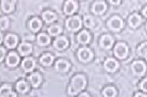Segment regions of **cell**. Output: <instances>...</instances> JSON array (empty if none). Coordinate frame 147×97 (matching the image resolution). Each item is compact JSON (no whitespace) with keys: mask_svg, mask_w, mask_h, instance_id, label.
I'll use <instances>...</instances> for the list:
<instances>
[{"mask_svg":"<svg viewBox=\"0 0 147 97\" xmlns=\"http://www.w3.org/2000/svg\"><path fill=\"white\" fill-rule=\"evenodd\" d=\"M85 81L84 77L82 75H77L74 77L73 81H72V88H74L76 91L80 90L84 88L85 87Z\"/></svg>","mask_w":147,"mask_h":97,"instance_id":"6da1fadb","label":"cell"},{"mask_svg":"<svg viewBox=\"0 0 147 97\" xmlns=\"http://www.w3.org/2000/svg\"><path fill=\"white\" fill-rule=\"evenodd\" d=\"M80 20L77 16L72 17V18H69L68 21H67V27L70 30H73V31L78 30L80 28Z\"/></svg>","mask_w":147,"mask_h":97,"instance_id":"7a4b0ae2","label":"cell"},{"mask_svg":"<svg viewBox=\"0 0 147 97\" xmlns=\"http://www.w3.org/2000/svg\"><path fill=\"white\" fill-rule=\"evenodd\" d=\"M115 54L120 58H124L127 54V48L123 43H119L115 48Z\"/></svg>","mask_w":147,"mask_h":97,"instance_id":"3957f363","label":"cell"},{"mask_svg":"<svg viewBox=\"0 0 147 97\" xmlns=\"http://www.w3.org/2000/svg\"><path fill=\"white\" fill-rule=\"evenodd\" d=\"M132 69H133L134 72H136V74H141L145 72V65L143 61H136L134 62L133 65H132Z\"/></svg>","mask_w":147,"mask_h":97,"instance_id":"277c9868","label":"cell"},{"mask_svg":"<svg viewBox=\"0 0 147 97\" xmlns=\"http://www.w3.org/2000/svg\"><path fill=\"white\" fill-rule=\"evenodd\" d=\"M14 2L15 0H2V8L4 11L9 13L10 10H13Z\"/></svg>","mask_w":147,"mask_h":97,"instance_id":"5b68a950","label":"cell"},{"mask_svg":"<svg viewBox=\"0 0 147 97\" xmlns=\"http://www.w3.org/2000/svg\"><path fill=\"white\" fill-rule=\"evenodd\" d=\"M91 54L88 49L87 48H82L79 51V57L80 58V59L82 61H88L90 59Z\"/></svg>","mask_w":147,"mask_h":97,"instance_id":"8992f818","label":"cell"},{"mask_svg":"<svg viewBox=\"0 0 147 97\" xmlns=\"http://www.w3.org/2000/svg\"><path fill=\"white\" fill-rule=\"evenodd\" d=\"M18 61H19L18 56L13 53H10L8 56V57H7V64H8L9 66H16L18 63Z\"/></svg>","mask_w":147,"mask_h":97,"instance_id":"52a82bcc","label":"cell"},{"mask_svg":"<svg viewBox=\"0 0 147 97\" xmlns=\"http://www.w3.org/2000/svg\"><path fill=\"white\" fill-rule=\"evenodd\" d=\"M117 66V62L113 59H108L105 62V68L107 69V71H110V72L115 71Z\"/></svg>","mask_w":147,"mask_h":97,"instance_id":"ba28073f","label":"cell"},{"mask_svg":"<svg viewBox=\"0 0 147 97\" xmlns=\"http://www.w3.org/2000/svg\"><path fill=\"white\" fill-rule=\"evenodd\" d=\"M122 27L121 21L118 18H114L110 21V27L113 30H119Z\"/></svg>","mask_w":147,"mask_h":97,"instance_id":"9c48e42d","label":"cell"},{"mask_svg":"<svg viewBox=\"0 0 147 97\" xmlns=\"http://www.w3.org/2000/svg\"><path fill=\"white\" fill-rule=\"evenodd\" d=\"M140 21H141V18L137 14H134L132 16L129 18V23L132 26V27L136 28L138 26H139V24L140 23Z\"/></svg>","mask_w":147,"mask_h":97,"instance_id":"30bf717a","label":"cell"},{"mask_svg":"<svg viewBox=\"0 0 147 97\" xmlns=\"http://www.w3.org/2000/svg\"><path fill=\"white\" fill-rule=\"evenodd\" d=\"M76 5L75 3L73 2V1H68L65 4V12L66 13V14H71L72 13H74V11L76 10Z\"/></svg>","mask_w":147,"mask_h":97,"instance_id":"8fae6325","label":"cell"},{"mask_svg":"<svg viewBox=\"0 0 147 97\" xmlns=\"http://www.w3.org/2000/svg\"><path fill=\"white\" fill-rule=\"evenodd\" d=\"M17 43V38L16 37L13 35H9L7 36V39H6V41H5V43L7 44V46L9 48H14L16 46Z\"/></svg>","mask_w":147,"mask_h":97,"instance_id":"7c38bea8","label":"cell"},{"mask_svg":"<svg viewBox=\"0 0 147 97\" xmlns=\"http://www.w3.org/2000/svg\"><path fill=\"white\" fill-rule=\"evenodd\" d=\"M29 80H30L31 83L33 86H38L40 82V77L38 73H34L30 76Z\"/></svg>","mask_w":147,"mask_h":97,"instance_id":"4fadbf2b","label":"cell"},{"mask_svg":"<svg viewBox=\"0 0 147 97\" xmlns=\"http://www.w3.org/2000/svg\"><path fill=\"white\" fill-rule=\"evenodd\" d=\"M23 67L26 71L32 70L34 67V61L31 58H27L23 62Z\"/></svg>","mask_w":147,"mask_h":97,"instance_id":"5bb4252c","label":"cell"},{"mask_svg":"<svg viewBox=\"0 0 147 97\" xmlns=\"http://www.w3.org/2000/svg\"><path fill=\"white\" fill-rule=\"evenodd\" d=\"M106 6L102 2H99V3H97L94 5V10L96 13L97 14H101L102 13H104V11L105 10Z\"/></svg>","mask_w":147,"mask_h":97,"instance_id":"9a60e30c","label":"cell"},{"mask_svg":"<svg viewBox=\"0 0 147 97\" xmlns=\"http://www.w3.org/2000/svg\"><path fill=\"white\" fill-rule=\"evenodd\" d=\"M79 41L81 43H87L89 41L90 37H89V34L87 31H82L79 35Z\"/></svg>","mask_w":147,"mask_h":97,"instance_id":"2e32d148","label":"cell"},{"mask_svg":"<svg viewBox=\"0 0 147 97\" xmlns=\"http://www.w3.org/2000/svg\"><path fill=\"white\" fill-rule=\"evenodd\" d=\"M13 93L11 92L10 88L9 86H3L1 89V96H15V95H13Z\"/></svg>","mask_w":147,"mask_h":97,"instance_id":"e0dca14e","label":"cell"},{"mask_svg":"<svg viewBox=\"0 0 147 97\" xmlns=\"http://www.w3.org/2000/svg\"><path fill=\"white\" fill-rule=\"evenodd\" d=\"M67 45H68V43H67L65 38H60L55 43V45L59 49H63V48H65L67 46Z\"/></svg>","mask_w":147,"mask_h":97,"instance_id":"ac0fdd59","label":"cell"},{"mask_svg":"<svg viewBox=\"0 0 147 97\" xmlns=\"http://www.w3.org/2000/svg\"><path fill=\"white\" fill-rule=\"evenodd\" d=\"M19 50H20V52L22 55H27L30 53V51H31V46H30V45L24 43V44H22L21 45Z\"/></svg>","mask_w":147,"mask_h":97,"instance_id":"d6986e66","label":"cell"},{"mask_svg":"<svg viewBox=\"0 0 147 97\" xmlns=\"http://www.w3.org/2000/svg\"><path fill=\"white\" fill-rule=\"evenodd\" d=\"M53 61V57L50 55H44L43 57L41 58L40 61L44 65H50L51 63Z\"/></svg>","mask_w":147,"mask_h":97,"instance_id":"ffe728a7","label":"cell"},{"mask_svg":"<svg viewBox=\"0 0 147 97\" xmlns=\"http://www.w3.org/2000/svg\"><path fill=\"white\" fill-rule=\"evenodd\" d=\"M40 26H41V23L40 21L38 19H33L30 22V27L33 31H38L40 28Z\"/></svg>","mask_w":147,"mask_h":97,"instance_id":"44dd1931","label":"cell"},{"mask_svg":"<svg viewBox=\"0 0 147 97\" xmlns=\"http://www.w3.org/2000/svg\"><path fill=\"white\" fill-rule=\"evenodd\" d=\"M43 18H44V19L46 21L51 22L53 20H55V15H54L52 13L48 11V12H46V13H44L43 14Z\"/></svg>","mask_w":147,"mask_h":97,"instance_id":"7402d4cb","label":"cell"},{"mask_svg":"<svg viewBox=\"0 0 147 97\" xmlns=\"http://www.w3.org/2000/svg\"><path fill=\"white\" fill-rule=\"evenodd\" d=\"M56 66H57V69H58V70L65 71L67 69H68L69 65H68L67 62H65V61H57Z\"/></svg>","mask_w":147,"mask_h":97,"instance_id":"603a6c76","label":"cell"},{"mask_svg":"<svg viewBox=\"0 0 147 97\" xmlns=\"http://www.w3.org/2000/svg\"><path fill=\"white\" fill-rule=\"evenodd\" d=\"M113 44V40L111 39V37H110L109 36H105L104 37L103 40H102V45L105 48H110Z\"/></svg>","mask_w":147,"mask_h":97,"instance_id":"cb8c5ba5","label":"cell"},{"mask_svg":"<svg viewBox=\"0 0 147 97\" xmlns=\"http://www.w3.org/2000/svg\"><path fill=\"white\" fill-rule=\"evenodd\" d=\"M27 88H28V86H27V84L24 82H23V81H21V82H19L17 84V89H18L20 92H25V91H27Z\"/></svg>","mask_w":147,"mask_h":97,"instance_id":"d4e9b609","label":"cell"},{"mask_svg":"<svg viewBox=\"0 0 147 97\" xmlns=\"http://www.w3.org/2000/svg\"><path fill=\"white\" fill-rule=\"evenodd\" d=\"M138 53L141 56H146L147 54V43H144L138 48Z\"/></svg>","mask_w":147,"mask_h":97,"instance_id":"484cf974","label":"cell"},{"mask_svg":"<svg viewBox=\"0 0 147 97\" xmlns=\"http://www.w3.org/2000/svg\"><path fill=\"white\" fill-rule=\"evenodd\" d=\"M104 94H105V96L108 97H111V96H114L115 95V90H114V88H107L104 91Z\"/></svg>","mask_w":147,"mask_h":97,"instance_id":"4316f807","label":"cell"},{"mask_svg":"<svg viewBox=\"0 0 147 97\" xmlns=\"http://www.w3.org/2000/svg\"><path fill=\"white\" fill-rule=\"evenodd\" d=\"M38 41L40 44L45 45V44H47V43H49V37L47 36V35H44V34H42V35H39Z\"/></svg>","mask_w":147,"mask_h":97,"instance_id":"83f0119b","label":"cell"},{"mask_svg":"<svg viewBox=\"0 0 147 97\" xmlns=\"http://www.w3.org/2000/svg\"><path fill=\"white\" fill-rule=\"evenodd\" d=\"M49 33L52 35H58V34L60 33V27L54 26V27H52L51 28H49Z\"/></svg>","mask_w":147,"mask_h":97,"instance_id":"f1b7e54d","label":"cell"},{"mask_svg":"<svg viewBox=\"0 0 147 97\" xmlns=\"http://www.w3.org/2000/svg\"><path fill=\"white\" fill-rule=\"evenodd\" d=\"M7 23H8V21H7V20L6 19V18H2V20H1V23H0L2 29H5L7 27Z\"/></svg>","mask_w":147,"mask_h":97,"instance_id":"f546056e","label":"cell"},{"mask_svg":"<svg viewBox=\"0 0 147 97\" xmlns=\"http://www.w3.org/2000/svg\"><path fill=\"white\" fill-rule=\"evenodd\" d=\"M140 86H141V88H142L144 91L147 92V79L144 80L143 81Z\"/></svg>","mask_w":147,"mask_h":97,"instance_id":"4dcf8cb0","label":"cell"},{"mask_svg":"<svg viewBox=\"0 0 147 97\" xmlns=\"http://www.w3.org/2000/svg\"><path fill=\"white\" fill-rule=\"evenodd\" d=\"M91 23H92V21H91V19H90V18H87L86 19H85V24H86V26H88V27H90V26H91Z\"/></svg>","mask_w":147,"mask_h":97,"instance_id":"1f68e13d","label":"cell"},{"mask_svg":"<svg viewBox=\"0 0 147 97\" xmlns=\"http://www.w3.org/2000/svg\"><path fill=\"white\" fill-rule=\"evenodd\" d=\"M110 2L113 5H118L120 2V0H110Z\"/></svg>","mask_w":147,"mask_h":97,"instance_id":"d6a6232c","label":"cell"},{"mask_svg":"<svg viewBox=\"0 0 147 97\" xmlns=\"http://www.w3.org/2000/svg\"><path fill=\"white\" fill-rule=\"evenodd\" d=\"M4 54H5V50L3 48H1V59H3L4 58Z\"/></svg>","mask_w":147,"mask_h":97,"instance_id":"836d02e7","label":"cell"},{"mask_svg":"<svg viewBox=\"0 0 147 97\" xmlns=\"http://www.w3.org/2000/svg\"><path fill=\"white\" fill-rule=\"evenodd\" d=\"M143 13H144V15H145V16L147 17V7H146V8L144 9V11H143Z\"/></svg>","mask_w":147,"mask_h":97,"instance_id":"e575fe53","label":"cell"},{"mask_svg":"<svg viewBox=\"0 0 147 97\" xmlns=\"http://www.w3.org/2000/svg\"><path fill=\"white\" fill-rule=\"evenodd\" d=\"M140 94V93H139ZM136 96H147L146 95H144V94H136Z\"/></svg>","mask_w":147,"mask_h":97,"instance_id":"d590c367","label":"cell"},{"mask_svg":"<svg viewBox=\"0 0 147 97\" xmlns=\"http://www.w3.org/2000/svg\"><path fill=\"white\" fill-rule=\"evenodd\" d=\"M80 96H88V94H82V95H80Z\"/></svg>","mask_w":147,"mask_h":97,"instance_id":"8d00e7d4","label":"cell"},{"mask_svg":"<svg viewBox=\"0 0 147 97\" xmlns=\"http://www.w3.org/2000/svg\"><path fill=\"white\" fill-rule=\"evenodd\" d=\"M142 1H144V2H147V0H142Z\"/></svg>","mask_w":147,"mask_h":97,"instance_id":"74e56055","label":"cell"},{"mask_svg":"<svg viewBox=\"0 0 147 97\" xmlns=\"http://www.w3.org/2000/svg\"><path fill=\"white\" fill-rule=\"evenodd\" d=\"M146 59H147V54L146 55Z\"/></svg>","mask_w":147,"mask_h":97,"instance_id":"f35d334b","label":"cell"}]
</instances>
